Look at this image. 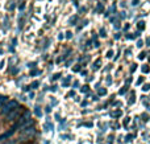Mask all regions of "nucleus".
<instances>
[{
    "label": "nucleus",
    "mask_w": 150,
    "mask_h": 144,
    "mask_svg": "<svg viewBox=\"0 0 150 144\" xmlns=\"http://www.w3.org/2000/svg\"><path fill=\"white\" fill-rule=\"evenodd\" d=\"M32 124H33V119H32V116H30V113H29V111H24L23 116H20L18 122L15 124V128L23 131V130L30 127Z\"/></svg>",
    "instance_id": "1"
},
{
    "label": "nucleus",
    "mask_w": 150,
    "mask_h": 144,
    "mask_svg": "<svg viewBox=\"0 0 150 144\" xmlns=\"http://www.w3.org/2000/svg\"><path fill=\"white\" fill-rule=\"evenodd\" d=\"M18 107V103L17 101H9V102H7L4 106H3V110H1V114L3 115L7 116L9 113H12L13 110H16V108Z\"/></svg>",
    "instance_id": "2"
},
{
    "label": "nucleus",
    "mask_w": 150,
    "mask_h": 144,
    "mask_svg": "<svg viewBox=\"0 0 150 144\" xmlns=\"http://www.w3.org/2000/svg\"><path fill=\"white\" fill-rule=\"evenodd\" d=\"M21 136L25 138V139H29V140H30L32 138L36 136V128L32 126V127H28V128L23 130V131H21Z\"/></svg>",
    "instance_id": "3"
},
{
    "label": "nucleus",
    "mask_w": 150,
    "mask_h": 144,
    "mask_svg": "<svg viewBox=\"0 0 150 144\" xmlns=\"http://www.w3.org/2000/svg\"><path fill=\"white\" fill-rule=\"evenodd\" d=\"M21 113H24V110H23V107H21V106H18L17 108H16V110H13L12 113H9L7 115V120L8 122H12V120H15L16 118H17L18 115H20Z\"/></svg>",
    "instance_id": "4"
},
{
    "label": "nucleus",
    "mask_w": 150,
    "mask_h": 144,
    "mask_svg": "<svg viewBox=\"0 0 150 144\" xmlns=\"http://www.w3.org/2000/svg\"><path fill=\"white\" fill-rule=\"evenodd\" d=\"M17 131V130L13 127V128H11V131H7V132H4V134H1L0 135V143L1 142H7V140H9V138H12L13 136V134Z\"/></svg>",
    "instance_id": "5"
},
{
    "label": "nucleus",
    "mask_w": 150,
    "mask_h": 144,
    "mask_svg": "<svg viewBox=\"0 0 150 144\" xmlns=\"http://www.w3.org/2000/svg\"><path fill=\"white\" fill-rule=\"evenodd\" d=\"M5 102H7V97L5 95H0V108H3Z\"/></svg>",
    "instance_id": "6"
},
{
    "label": "nucleus",
    "mask_w": 150,
    "mask_h": 144,
    "mask_svg": "<svg viewBox=\"0 0 150 144\" xmlns=\"http://www.w3.org/2000/svg\"><path fill=\"white\" fill-rule=\"evenodd\" d=\"M141 70H142V73L148 74V73H149V71H150V68H149V66H148V65H144V66H142V68H141Z\"/></svg>",
    "instance_id": "7"
},
{
    "label": "nucleus",
    "mask_w": 150,
    "mask_h": 144,
    "mask_svg": "<svg viewBox=\"0 0 150 144\" xmlns=\"http://www.w3.org/2000/svg\"><path fill=\"white\" fill-rule=\"evenodd\" d=\"M122 115V113H121V111H116V113H113V114H112V116H115V118H120V116H121Z\"/></svg>",
    "instance_id": "8"
},
{
    "label": "nucleus",
    "mask_w": 150,
    "mask_h": 144,
    "mask_svg": "<svg viewBox=\"0 0 150 144\" xmlns=\"http://www.w3.org/2000/svg\"><path fill=\"white\" fill-rule=\"evenodd\" d=\"M98 94L99 95H105L107 94V90L105 89H99L98 90Z\"/></svg>",
    "instance_id": "9"
},
{
    "label": "nucleus",
    "mask_w": 150,
    "mask_h": 144,
    "mask_svg": "<svg viewBox=\"0 0 150 144\" xmlns=\"http://www.w3.org/2000/svg\"><path fill=\"white\" fill-rule=\"evenodd\" d=\"M142 90H144V91H149V90H150V85L149 83H145L142 86Z\"/></svg>",
    "instance_id": "10"
},
{
    "label": "nucleus",
    "mask_w": 150,
    "mask_h": 144,
    "mask_svg": "<svg viewBox=\"0 0 150 144\" xmlns=\"http://www.w3.org/2000/svg\"><path fill=\"white\" fill-rule=\"evenodd\" d=\"M128 103H129V105H133V103H134V93H132V98L129 99V102Z\"/></svg>",
    "instance_id": "11"
},
{
    "label": "nucleus",
    "mask_w": 150,
    "mask_h": 144,
    "mask_svg": "<svg viewBox=\"0 0 150 144\" xmlns=\"http://www.w3.org/2000/svg\"><path fill=\"white\" fill-rule=\"evenodd\" d=\"M99 66H100V60H98V61H96V62H95V65H93V69H95V70H96V69H98Z\"/></svg>",
    "instance_id": "12"
},
{
    "label": "nucleus",
    "mask_w": 150,
    "mask_h": 144,
    "mask_svg": "<svg viewBox=\"0 0 150 144\" xmlns=\"http://www.w3.org/2000/svg\"><path fill=\"white\" fill-rule=\"evenodd\" d=\"M144 24H145V23H144V21H141V23H138V29H144V28H145V25H144Z\"/></svg>",
    "instance_id": "13"
},
{
    "label": "nucleus",
    "mask_w": 150,
    "mask_h": 144,
    "mask_svg": "<svg viewBox=\"0 0 150 144\" xmlns=\"http://www.w3.org/2000/svg\"><path fill=\"white\" fill-rule=\"evenodd\" d=\"M112 56H113V52H112V50H108V52H107V57L111 58Z\"/></svg>",
    "instance_id": "14"
},
{
    "label": "nucleus",
    "mask_w": 150,
    "mask_h": 144,
    "mask_svg": "<svg viewBox=\"0 0 150 144\" xmlns=\"http://www.w3.org/2000/svg\"><path fill=\"white\" fill-rule=\"evenodd\" d=\"M38 85H40L38 82H37V81H34V82H33V85H32V86H33V89H37V87H38Z\"/></svg>",
    "instance_id": "15"
},
{
    "label": "nucleus",
    "mask_w": 150,
    "mask_h": 144,
    "mask_svg": "<svg viewBox=\"0 0 150 144\" xmlns=\"http://www.w3.org/2000/svg\"><path fill=\"white\" fill-rule=\"evenodd\" d=\"M38 73H40L38 70H32V71H30V76H37Z\"/></svg>",
    "instance_id": "16"
},
{
    "label": "nucleus",
    "mask_w": 150,
    "mask_h": 144,
    "mask_svg": "<svg viewBox=\"0 0 150 144\" xmlns=\"http://www.w3.org/2000/svg\"><path fill=\"white\" fill-rule=\"evenodd\" d=\"M145 58V53H140V56H138V60H144Z\"/></svg>",
    "instance_id": "17"
},
{
    "label": "nucleus",
    "mask_w": 150,
    "mask_h": 144,
    "mask_svg": "<svg viewBox=\"0 0 150 144\" xmlns=\"http://www.w3.org/2000/svg\"><path fill=\"white\" fill-rule=\"evenodd\" d=\"M142 45H144V41H142V40H140V41H137V46H138V48H141V46H142Z\"/></svg>",
    "instance_id": "18"
},
{
    "label": "nucleus",
    "mask_w": 150,
    "mask_h": 144,
    "mask_svg": "<svg viewBox=\"0 0 150 144\" xmlns=\"http://www.w3.org/2000/svg\"><path fill=\"white\" fill-rule=\"evenodd\" d=\"M129 119H130V118H125V120H124V126H125V127H127L128 123H129Z\"/></svg>",
    "instance_id": "19"
},
{
    "label": "nucleus",
    "mask_w": 150,
    "mask_h": 144,
    "mask_svg": "<svg viewBox=\"0 0 150 144\" xmlns=\"http://www.w3.org/2000/svg\"><path fill=\"white\" fill-rule=\"evenodd\" d=\"M36 114L38 116H41V111H40V107H36Z\"/></svg>",
    "instance_id": "20"
},
{
    "label": "nucleus",
    "mask_w": 150,
    "mask_h": 144,
    "mask_svg": "<svg viewBox=\"0 0 150 144\" xmlns=\"http://www.w3.org/2000/svg\"><path fill=\"white\" fill-rule=\"evenodd\" d=\"M125 139H127V142H130V140L133 139V136H132V135H128V136L125 138Z\"/></svg>",
    "instance_id": "21"
},
{
    "label": "nucleus",
    "mask_w": 150,
    "mask_h": 144,
    "mask_svg": "<svg viewBox=\"0 0 150 144\" xmlns=\"http://www.w3.org/2000/svg\"><path fill=\"white\" fill-rule=\"evenodd\" d=\"M144 82V77H140V78H138V81H137V83L140 85V83H142Z\"/></svg>",
    "instance_id": "22"
},
{
    "label": "nucleus",
    "mask_w": 150,
    "mask_h": 144,
    "mask_svg": "<svg viewBox=\"0 0 150 144\" xmlns=\"http://www.w3.org/2000/svg\"><path fill=\"white\" fill-rule=\"evenodd\" d=\"M125 91H127V86H125L124 89H121V90H120V94H124Z\"/></svg>",
    "instance_id": "23"
},
{
    "label": "nucleus",
    "mask_w": 150,
    "mask_h": 144,
    "mask_svg": "<svg viewBox=\"0 0 150 144\" xmlns=\"http://www.w3.org/2000/svg\"><path fill=\"white\" fill-rule=\"evenodd\" d=\"M87 90H88V86H83V87H82V91H84V93H86Z\"/></svg>",
    "instance_id": "24"
},
{
    "label": "nucleus",
    "mask_w": 150,
    "mask_h": 144,
    "mask_svg": "<svg viewBox=\"0 0 150 144\" xmlns=\"http://www.w3.org/2000/svg\"><path fill=\"white\" fill-rule=\"evenodd\" d=\"M66 34H67V36H66V37H67V38H71V36H73V34H71V32H67V33H66Z\"/></svg>",
    "instance_id": "25"
},
{
    "label": "nucleus",
    "mask_w": 150,
    "mask_h": 144,
    "mask_svg": "<svg viewBox=\"0 0 150 144\" xmlns=\"http://www.w3.org/2000/svg\"><path fill=\"white\" fill-rule=\"evenodd\" d=\"M142 118H144V120H148V115H146V114H144Z\"/></svg>",
    "instance_id": "26"
},
{
    "label": "nucleus",
    "mask_w": 150,
    "mask_h": 144,
    "mask_svg": "<svg viewBox=\"0 0 150 144\" xmlns=\"http://www.w3.org/2000/svg\"><path fill=\"white\" fill-rule=\"evenodd\" d=\"M4 68V61H1V62H0V69H3Z\"/></svg>",
    "instance_id": "27"
},
{
    "label": "nucleus",
    "mask_w": 150,
    "mask_h": 144,
    "mask_svg": "<svg viewBox=\"0 0 150 144\" xmlns=\"http://www.w3.org/2000/svg\"><path fill=\"white\" fill-rule=\"evenodd\" d=\"M138 4V0H133V5H137Z\"/></svg>",
    "instance_id": "28"
},
{
    "label": "nucleus",
    "mask_w": 150,
    "mask_h": 144,
    "mask_svg": "<svg viewBox=\"0 0 150 144\" xmlns=\"http://www.w3.org/2000/svg\"><path fill=\"white\" fill-rule=\"evenodd\" d=\"M25 144H30V143H25Z\"/></svg>",
    "instance_id": "29"
}]
</instances>
